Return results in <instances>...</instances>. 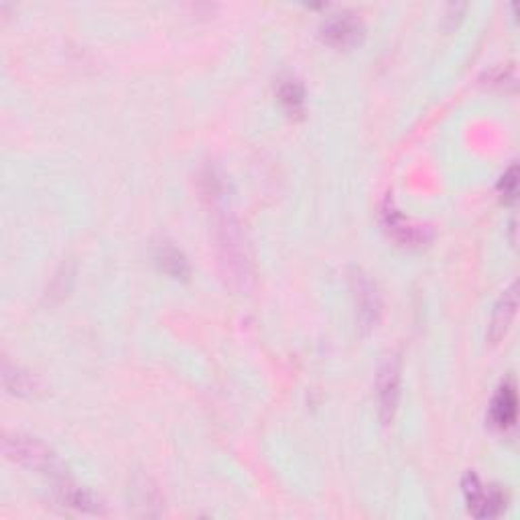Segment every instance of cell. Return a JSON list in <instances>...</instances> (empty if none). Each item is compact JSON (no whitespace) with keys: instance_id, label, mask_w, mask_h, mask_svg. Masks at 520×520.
<instances>
[{"instance_id":"2","label":"cell","mask_w":520,"mask_h":520,"mask_svg":"<svg viewBox=\"0 0 520 520\" xmlns=\"http://www.w3.org/2000/svg\"><path fill=\"white\" fill-rule=\"evenodd\" d=\"M3 452L11 462L29 467V470L51 475V478H64L65 475L64 464L59 462V457L35 437L6 435L3 441Z\"/></svg>"},{"instance_id":"10","label":"cell","mask_w":520,"mask_h":520,"mask_svg":"<svg viewBox=\"0 0 520 520\" xmlns=\"http://www.w3.org/2000/svg\"><path fill=\"white\" fill-rule=\"evenodd\" d=\"M279 100L291 116H301L305 112V92H303V85L297 80H293V77L281 80Z\"/></svg>"},{"instance_id":"13","label":"cell","mask_w":520,"mask_h":520,"mask_svg":"<svg viewBox=\"0 0 520 520\" xmlns=\"http://www.w3.org/2000/svg\"><path fill=\"white\" fill-rule=\"evenodd\" d=\"M159 265L167 275H171L173 279H187L189 275V266L185 256L179 253L177 248L173 246H161L159 248Z\"/></svg>"},{"instance_id":"6","label":"cell","mask_w":520,"mask_h":520,"mask_svg":"<svg viewBox=\"0 0 520 520\" xmlns=\"http://www.w3.org/2000/svg\"><path fill=\"white\" fill-rule=\"evenodd\" d=\"M516 388L513 380L502 383L492 398L490 421L496 429L506 431L516 423Z\"/></svg>"},{"instance_id":"1","label":"cell","mask_w":520,"mask_h":520,"mask_svg":"<svg viewBox=\"0 0 520 520\" xmlns=\"http://www.w3.org/2000/svg\"><path fill=\"white\" fill-rule=\"evenodd\" d=\"M205 185V199L210 202L214 214L215 248H218L222 273L234 289L246 291L255 275L246 232L242 230V224L232 212L228 197L224 195L222 181L214 173H207Z\"/></svg>"},{"instance_id":"7","label":"cell","mask_w":520,"mask_h":520,"mask_svg":"<svg viewBox=\"0 0 520 520\" xmlns=\"http://www.w3.org/2000/svg\"><path fill=\"white\" fill-rule=\"evenodd\" d=\"M383 224L390 236L405 246H417L423 245V242H427L425 230H421L419 226H413L409 220H405V215L398 214L393 204H386L383 212Z\"/></svg>"},{"instance_id":"3","label":"cell","mask_w":520,"mask_h":520,"mask_svg":"<svg viewBox=\"0 0 520 520\" xmlns=\"http://www.w3.org/2000/svg\"><path fill=\"white\" fill-rule=\"evenodd\" d=\"M467 508L475 518H494L506 508V494L496 486H484L474 472H467L462 482Z\"/></svg>"},{"instance_id":"14","label":"cell","mask_w":520,"mask_h":520,"mask_svg":"<svg viewBox=\"0 0 520 520\" xmlns=\"http://www.w3.org/2000/svg\"><path fill=\"white\" fill-rule=\"evenodd\" d=\"M518 187V169L516 165H510V169L498 181V194L505 202H515Z\"/></svg>"},{"instance_id":"5","label":"cell","mask_w":520,"mask_h":520,"mask_svg":"<svg viewBox=\"0 0 520 520\" xmlns=\"http://www.w3.org/2000/svg\"><path fill=\"white\" fill-rule=\"evenodd\" d=\"M364 27L360 19H356V15H334L322 25V37L325 43H329L332 47L337 49H348L358 45L362 41Z\"/></svg>"},{"instance_id":"9","label":"cell","mask_w":520,"mask_h":520,"mask_svg":"<svg viewBox=\"0 0 520 520\" xmlns=\"http://www.w3.org/2000/svg\"><path fill=\"white\" fill-rule=\"evenodd\" d=\"M356 301H358V319L360 327L372 329L378 319L380 301L376 295V287L364 275H356Z\"/></svg>"},{"instance_id":"12","label":"cell","mask_w":520,"mask_h":520,"mask_svg":"<svg viewBox=\"0 0 520 520\" xmlns=\"http://www.w3.org/2000/svg\"><path fill=\"white\" fill-rule=\"evenodd\" d=\"M3 380H5L6 390H11L13 395H19V396L33 395L35 390L39 388L37 378H33L31 375H27V372H23L19 368H11V364L8 362H5Z\"/></svg>"},{"instance_id":"4","label":"cell","mask_w":520,"mask_h":520,"mask_svg":"<svg viewBox=\"0 0 520 520\" xmlns=\"http://www.w3.org/2000/svg\"><path fill=\"white\" fill-rule=\"evenodd\" d=\"M401 360L396 356H386L383 366L378 370V411L385 425H390L398 409L401 398Z\"/></svg>"},{"instance_id":"11","label":"cell","mask_w":520,"mask_h":520,"mask_svg":"<svg viewBox=\"0 0 520 520\" xmlns=\"http://www.w3.org/2000/svg\"><path fill=\"white\" fill-rule=\"evenodd\" d=\"M62 502L69 508L80 510V513H88V515L102 513V505L96 496H92L90 492H85L82 488L69 486V484L62 488Z\"/></svg>"},{"instance_id":"8","label":"cell","mask_w":520,"mask_h":520,"mask_svg":"<svg viewBox=\"0 0 520 520\" xmlns=\"http://www.w3.org/2000/svg\"><path fill=\"white\" fill-rule=\"evenodd\" d=\"M515 314H516V283L505 289V293H502V297L496 303V307H494V315L488 329V340L492 344H498L502 337L508 334Z\"/></svg>"}]
</instances>
